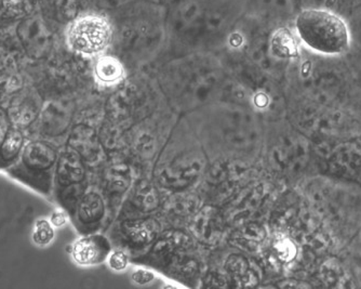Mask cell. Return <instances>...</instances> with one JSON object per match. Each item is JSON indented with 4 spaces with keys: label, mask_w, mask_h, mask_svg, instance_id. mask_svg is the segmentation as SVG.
I'll use <instances>...</instances> for the list:
<instances>
[{
    "label": "cell",
    "mask_w": 361,
    "mask_h": 289,
    "mask_svg": "<svg viewBox=\"0 0 361 289\" xmlns=\"http://www.w3.org/2000/svg\"><path fill=\"white\" fill-rule=\"evenodd\" d=\"M79 0H50L52 16L61 23H70L78 16Z\"/></svg>",
    "instance_id": "cell-9"
},
{
    "label": "cell",
    "mask_w": 361,
    "mask_h": 289,
    "mask_svg": "<svg viewBox=\"0 0 361 289\" xmlns=\"http://www.w3.org/2000/svg\"><path fill=\"white\" fill-rule=\"evenodd\" d=\"M54 236H56L54 227L49 220L39 219L36 221L32 234V242L36 245L44 247V246L49 245L54 241Z\"/></svg>",
    "instance_id": "cell-10"
},
{
    "label": "cell",
    "mask_w": 361,
    "mask_h": 289,
    "mask_svg": "<svg viewBox=\"0 0 361 289\" xmlns=\"http://www.w3.org/2000/svg\"><path fill=\"white\" fill-rule=\"evenodd\" d=\"M346 19L350 25L353 42L354 40L361 42V5L355 6L346 16Z\"/></svg>",
    "instance_id": "cell-13"
},
{
    "label": "cell",
    "mask_w": 361,
    "mask_h": 289,
    "mask_svg": "<svg viewBox=\"0 0 361 289\" xmlns=\"http://www.w3.org/2000/svg\"><path fill=\"white\" fill-rule=\"evenodd\" d=\"M250 8L255 16L273 20L287 19L298 12L293 0H250Z\"/></svg>",
    "instance_id": "cell-7"
},
{
    "label": "cell",
    "mask_w": 361,
    "mask_h": 289,
    "mask_svg": "<svg viewBox=\"0 0 361 289\" xmlns=\"http://www.w3.org/2000/svg\"><path fill=\"white\" fill-rule=\"evenodd\" d=\"M303 7L326 8L348 16L354 8L353 0H303Z\"/></svg>",
    "instance_id": "cell-11"
},
{
    "label": "cell",
    "mask_w": 361,
    "mask_h": 289,
    "mask_svg": "<svg viewBox=\"0 0 361 289\" xmlns=\"http://www.w3.org/2000/svg\"><path fill=\"white\" fill-rule=\"evenodd\" d=\"M156 276L153 271L146 270V269H137L131 274V280L135 284L143 286V285L149 284L155 280Z\"/></svg>",
    "instance_id": "cell-15"
},
{
    "label": "cell",
    "mask_w": 361,
    "mask_h": 289,
    "mask_svg": "<svg viewBox=\"0 0 361 289\" xmlns=\"http://www.w3.org/2000/svg\"><path fill=\"white\" fill-rule=\"evenodd\" d=\"M300 46H302L301 42L293 28L286 26L276 28L269 38L271 54L277 59L288 60L298 58L300 54Z\"/></svg>",
    "instance_id": "cell-5"
},
{
    "label": "cell",
    "mask_w": 361,
    "mask_h": 289,
    "mask_svg": "<svg viewBox=\"0 0 361 289\" xmlns=\"http://www.w3.org/2000/svg\"><path fill=\"white\" fill-rule=\"evenodd\" d=\"M22 143H23V137L19 131L10 132L1 148V154L4 158L6 160L13 158L21 150Z\"/></svg>",
    "instance_id": "cell-12"
},
{
    "label": "cell",
    "mask_w": 361,
    "mask_h": 289,
    "mask_svg": "<svg viewBox=\"0 0 361 289\" xmlns=\"http://www.w3.org/2000/svg\"><path fill=\"white\" fill-rule=\"evenodd\" d=\"M94 78L102 86H115L125 79L126 70L118 58L101 54L94 63Z\"/></svg>",
    "instance_id": "cell-6"
},
{
    "label": "cell",
    "mask_w": 361,
    "mask_h": 289,
    "mask_svg": "<svg viewBox=\"0 0 361 289\" xmlns=\"http://www.w3.org/2000/svg\"><path fill=\"white\" fill-rule=\"evenodd\" d=\"M32 9V0H0V22L24 19Z\"/></svg>",
    "instance_id": "cell-8"
},
{
    "label": "cell",
    "mask_w": 361,
    "mask_h": 289,
    "mask_svg": "<svg viewBox=\"0 0 361 289\" xmlns=\"http://www.w3.org/2000/svg\"><path fill=\"white\" fill-rule=\"evenodd\" d=\"M353 3H354V7L357 5H361V0H353Z\"/></svg>",
    "instance_id": "cell-17"
},
{
    "label": "cell",
    "mask_w": 361,
    "mask_h": 289,
    "mask_svg": "<svg viewBox=\"0 0 361 289\" xmlns=\"http://www.w3.org/2000/svg\"><path fill=\"white\" fill-rule=\"evenodd\" d=\"M111 254L109 242L104 236H85L75 242L72 258L79 266H93L102 264Z\"/></svg>",
    "instance_id": "cell-3"
},
{
    "label": "cell",
    "mask_w": 361,
    "mask_h": 289,
    "mask_svg": "<svg viewBox=\"0 0 361 289\" xmlns=\"http://www.w3.org/2000/svg\"><path fill=\"white\" fill-rule=\"evenodd\" d=\"M50 223L54 228H62L68 223V218L63 211H56L52 213Z\"/></svg>",
    "instance_id": "cell-16"
},
{
    "label": "cell",
    "mask_w": 361,
    "mask_h": 289,
    "mask_svg": "<svg viewBox=\"0 0 361 289\" xmlns=\"http://www.w3.org/2000/svg\"><path fill=\"white\" fill-rule=\"evenodd\" d=\"M115 30L109 18L103 14H84L68 23L66 42L76 54L99 57L111 46Z\"/></svg>",
    "instance_id": "cell-2"
},
{
    "label": "cell",
    "mask_w": 361,
    "mask_h": 289,
    "mask_svg": "<svg viewBox=\"0 0 361 289\" xmlns=\"http://www.w3.org/2000/svg\"><path fill=\"white\" fill-rule=\"evenodd\" d=\"M16 33L24 46L30 51H37L46 46L50 38V32L40 14H30L20 20Z\"/></svg>",
    "instance_id": "cell-4"
},
{
    "label": "cell",
    "mask_w": 361,
    "mask_h": 289,
    "mask_svg": "<svg viewBox=\"0 0 361 289\" xmlns=\"http://www.w3.org/2000/svg\"><path fill=\"white\" fill-rule=\"evenodd\" d=\"M292 28L302 46L320 56H342L353 44L346 16L326 8H302L294 16Z\"/></svg>",
    "instance_id": "cell-1"
},
{
    "label": "cell",
    "mask_w": 361,
    "mask_h": 289,
    "mask_svg": "<svg viewBox=\"0 0 361 289\" xmlns=\"http://www.w3.org/2000/svg\"><path fill=\"white\" fill-rule=\"evenodd\" d=\"M154 1H157V3H162L164 1V3H166V1H171V0H154Z\"/></svg>",
    "instance_id": "cell-18"
},
{
    "label": "cell",
    "mask_w": 361,
    "mask_h": 289,
    "mask_svg": "<svg viewBox=\"0 0 361 289\" xmlns=\"http://www.w3.org/2000/svg\"><path fill=\"white\" fill-rule=\"evenodd\" d=\"M128 262L129 260H128L127 254L123 250H114L107 257V264H109V268L116 272L125 271L127 269Z\"/></svg>",
    "instance_id": "cell-14"
}]
</instances>
